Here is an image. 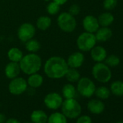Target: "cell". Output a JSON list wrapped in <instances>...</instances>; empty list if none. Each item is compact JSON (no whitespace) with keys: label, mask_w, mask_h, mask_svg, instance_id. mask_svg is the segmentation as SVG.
Instances as JSON below:
<instances>
[{"label":"cell","mask_w":123,"mask_h":123,"mask_svg":"<svg viewBox=\"0 0 123 123\" xmlns=\"http://www.w3.org/2000/svg\"><path fill=\"white\" fill-rule=\"evenodd\" d=\"M68 68L67 61L59 56H54L49 58L43 65L44 73L48 78L51 79L64 78Z\"/></svg>","instance_id":"obj_1"},{"label":"cell","mask_w":123,"mask_h":123,"mask_svg":"<svg viewBox=\"0 0 123 123\" xmlns=\"http://www.w3.org/2000/svg\"><path fill=\"white\" fill-rule=\"evenodd\" d=\"M21 71L26 75L38 73L42 66V60L36 53H29L22 58L19 62Z\"/></svg>","instance_id":"obj_2"},{"label":"cell","mask_w":123,"mask_h":123,"mask_svg":"<svg viewBox=\"0 0 123 123\" xmlns=\"http://www.w3.org/2000/svg\"><path fill=\"white\" fill-rule=\"evenodd\" d=\"M61 107L62 113L70 119L78 118L82 112L81 105L75 98L65 99L62 104Z\"/></svg>","instance_id":"obj_3"},{"label":"cell","mask_w":123,"mask_h":123,"mask_svg":"<svg viewBox=\"0 0 123 123\" xmlns=\"http://www.w3.org/2000/svg\"><path fill=\"white\" fill-rule=\"evenodd\" d=\"M92 75L96 80L101 83H106L111 79L110 68L104 62H96L92 68Z\"/></svg>","instance_id":"obj_4"},{"label":"cell","mask_w":123,"mask_h":123,"mask_svg":"<svg viewBox=\"0 0 123 123\" xmlns=\"http://www.w3.org/2000/svg\"><path fill=\"white\" fill-rule=\"evenodd\" d=\"M56 22L59 28L65 33H72L77 27L76 19L68 12L60 13L57 18Z\"/></svg>","instance_id":"obj_5"},{"label":"cell","mask_w":123,"mask_h":123,"mask_svg":"<svg viewBox=\"0 0 123 123\" xmlns=\"http://www.w3.org/2000/svg\"><path fill=\"white\" fill-rule=\"evenodd\" d=\"M96 42L94 33L85 31L79 35L76 41V44L80 51L86 52L90 51L96 45Z\"/></svg>","instance_id":"obj_6"},{"label":"cell","mask_w":123,"mask_h":123,"mask_svg":"<svg viewBox=\"0 0 123 123\" xmlns=\"http://www.w3.org/2000/svg\"><path fill=\"white\" fill-rule=\"evenodd\" d=\"M78 92L85 98H91L94 95L96 91V85L92 80L87 77H83L77 82Z\"/></svg>","instance_id":"obj_7"},{"label":"cell","mask_w":123,"mask_h":123,"mask_svg":"<svg viewBox=\"0 0 123 123\" xmlns=\"http://www.w3.org/2000/svg\"><path fill=\"white\" fill-rule=\"evenodd\" d=\"M9 91L12 95H21L28 89L27 80L21 77H17L11 80L9 83Z\"/></svg>","instance_id":"obj_8"},{"label":"cell","mask_w":123,"mask_h":123,"mask_svg":"<svg viewBox=\"0 0 123 123\" xmlns=\"http://www.w3.org/2000/svg\"><path fill=\"white\" fill-rule=\"evenodd\" d=\"M36 34L35 26L30 23H23L18 30V37L22 41L25 43L33 38Z\"/></svg>","instance_id":"obj_9"},{"label":"cell","mask_w":123,"mask_h":123,"mask_svg":"<svg viewBox=\"0 0 123 123\" xmlns=\"http://www.w3.org/2000/svg\"><path fill=\"white\" fill-rule=\"evenodd\" d=\"M44 104L47 108L52 110H56L59 109L63 102V98L59 93L56 92H52L48 93L43 100Z\"/></svg>","instance_id":"obj_10"},{"label":"cell","mask_w":123,"mask_h":123,"mask_svg":"<svg viewBox=\"0 0 123 123\" xmlns=\"http://www.w3.org/2000/svg\"><path fill=\"white\" fill-rule=\"evenodd\" d=\"M66 61L69 68L78 69L83 65L85 61V56L81 51L73 52L68 56Z\"/></svg>","instance_id":"obj_11"},{"label":"cell","mask_w":123,"mask_h":123,"mask_svg":"<svg viewBox=\"0 0 123 123\" xmlns=\"http://www.w3.org/2000/svg\"><path fill=\"white\" fill-rule=\"evenodd\" d=\"M83 27L85 31L95 33L99 28L100 25L98 19L93 15H86L83 20Z\"/></svg>","instance_id":"obj_12"},{"label":"cell","mask_w":123,"mask_h":123,"mask_svg":"<svg viewBox=\"0 0 123 123\" xmlns=\"http://www.w3.org/2000/svg\"><path fill=\"white\" fill-rule=\"evenodd\" d=\"M91 57L96 62H103L107 56L106 50L101 46H95L91 51Z\"/></svg>","instance_id":"obj_13"},{"label":"cell","mask_w":123,"mask_h":123,"mask_svg":"<svg viewBox=\"0 0 123 123\" xmlns=\"http://www.w3.org/2000/svg\"><path fill=\"white\" fill-rule=\"evenodd\" d=\"M20 72H21V69L19 62H9L6 65L5 69V74L6 77L11 80L18 77Z\"/></svg>","instance_id":"obj_14"},{"label":"cell","mask_w":123,"mask_h":123,"mask_svg":"<svg viewBox=\"0 0 123 123\" xmlns=\"http://www.w3.org/2000/svg\"><path fill=\"white\" fill-rule=\"evenodd\" d=\"M87 108L92 114H100L104 111L105 104L101 99H91L88 102Z\"/></svg>","instance_id":"obj_15"},{"label":"cell","mask_w":123,"mask_h":123,"mask_svg":"<svg viewBox=\"0 0 123 123\" xmlns=\"http://www.w3.org/2000/svg\"><path fill=\"white\" fill-rule=\"evenodd\" d=\"M112 31L109 27H99L95 33V37L98 42H106L112 36Z\"/></svg>","instance_id":"obj_16"},{"label":"cell","mask_w":123,"mask_h":123,"mask_svg":"<svg viewBox=\"0 0 123 123\" xmlns=\"http://www.w3.org/2000/svg\"><path fill=\"white\" fill-rule=\"evenodd\" d=\"M100 27H109L114 21V16L111 12H103L97 18Z\"/></svg>","instance_id":"obj_17"},{"label":"cell","mask_w":123,"mask_h":123,"mask_svg":"<svg viewBox=\"0 0 123 123\" xmlns=\"http://www.w3.org/2000/svg\"><path fill=\"white\" fill-rule=\"evenodd\" d=\"M43 83V78L41 75L38 74V73H33L29 75L27 83L28 86H29L32 88H37L42 86Z\"/></svg>","instance_id":"obj_18"},{"label":"cell","mask_w":123,"mask_h":123,"mask_svg":"<svg viewBox=\"0 0 123 123\" xmlns=\"http://www.w3.org/2000/svg\"><path fill=\"white\" fill-rule=\"evenodd\" d=\"M31 119L33 123H47L48 116L43 110H35L31 115Z\"/></svg>","instance_id":"obj_19"},{"label":"cell","mask_w":123,"mask_h":123,"mask_svg":"<svg viewBox=\"0 0 123 123\" xmlns=\"http://www.w3.org/2000/svg\"><path fill=\"white\" fill-rule=\"evenodd\" d=\"M23 51L17 48V47H12L10 49H9L7 52V56L10 62H20L22 58L23 57Z\"/></svg>","instance_id":"obj_20"},{"label":"cell","mask_w":123,"mask_h":123,"mask_svg":"<svg viewBox=\"0 0 123 123\" xmlns=\"http://www.w3.org/2000/svg\"><path fill=\"white\" fill-rule=\"evenodd\" d=\"M51 25V19L49 16H41L37 19L36 27L38 29L45 31L50 28Z\"/></svg>","instance_id":"obj_21"},{"label":"cell","mask_w":123,"mask_h":123,"mask_svg":"<svg viewBox=\"0 0 123 123\" xmlns=\"http://www.w3.org/2000/svg\"><path fill=\"white\" fill-rule=\"evenodd\" d=\"M62 92L63 97L65 99H68V98H75L77 91L75 87L73 84L67 83L63 86Z\"/></svg>","instance_id":"obj_22"},{"label":"cell","mask_w":123,"mask_h":123,"mask_svg":"<svg viewBox=\"0 0 123 123\" xmlns=\"http://www.w3.org/2000/svg\"><path fill=\"white\" fill-rule=\"evenodd\" d=\"M111 93L116 96H123V81L115 80L110 85Z\"/></svg>","instance_id":"obj_23"},{"label":"cell","mask_w":123,"mask_h":123,"mask_svg":"<svg viewBox=\"0 0 123 123\" xmlns=\"http://www.w3.org/2000/svg\"><path fill=\"white\" fill-rule=\"evenodd\" d=\"M65 77L70 83H76L80 78V74L77 69L69 68Z\"/></svg>","instance_id":"obj_24"},{"label":"cell","mask_w":123,"mask_h":123,"mask_svg":"<svg viewBox=\"0 0 123 123\" xmlns=\"http://www.w3.org/2000/svg\"><path fill=\"white\" fill-rule=\"evenodd\" d=\"M47 123H68V120L62 113L54 112L48 117Z\"/></svg>","instance_id":"obj_25"},{"label":"cell","mask_w":123,"mask_h":123,"mask_svg":"<svg viewBox=\"0 0 123 123\" xmlns=\"http://www.w3.org/2000/svg\"><path fill=\"white\" fill-rule=\"evenodd\" d=\"M41 47V46L40 42L36 39L31 38L25 42V49L30 53L38 52L40 50Z\"/></svg>","instance_id":"obj_26"},{"label":"cell","mask_w":123,"mask_h":123,"mask_svg":"<svg viewBox=\"0 0 123 123\" xmlns=\"http://www.w3.org/2000/svg\"><path fill=\"white\" fill-rule=\"evenodd\" d=\"M94 94L98 99L106 100L109 98L111 95V91L109 88H108L106 86H99L96 88Z\"/></svg>","instance_id":"obj_27"},{"label":"cell","mask_w":123,"mask_h":123,"mask_svg":"<svg viewBox=\"0 0 123 123\" xmlns=\"http://www.w3.org/2000/svg\"><path fill=\"white\" fill-rule=\"evenodd\" d=\"M104 63L109 68H115L119 65L120 58L115 54H110L105 59Z\"/></svg>","instance_id":"obj_28"},{"label":"cell","mask_w":123,"mask_h":123,"mask_svg":"<svg viewBox=\"0 0 123 123\" xmlns=\"http://www.w3.org/2000/svg\"><path fill=\"white\" fill-rule=\"evenodd\" d=\"M59 10H60V5L54 1L49 2L46 7V11L51 15H56L59 12Z\"/></svg>","instance_id":"obj_29"},{"label":"cell","mask_w":123,"mask_h":123,"mask_svg":"<svg viewBox=\"0 0 123 123\" xmlns=\"http://www.w3.org/2000/svg\"><path fill=\"white\" fill-rule=\"evenodd\" d=\"M117 5V0H104L103 7L107 11L113 10Z\"/></svg>","instance_id":"obj_30"},{"label":"cell","mask_w":123,"mask_h":123,"mask_svg":"<svg viewBox=\"0 0 123 123\" xmlns=\"http://www.w3.org/2000/svg\"><path fill=\"white\" fill-rule=\"evenodd\" d=\"M80 7L77 4H73L72 5L70 8H69V10H68V12L72 15L73 16H76V15H78L80 14Z\"/></svg>","instance_id":"obj_31"},{"label":"cell","mask_w":123,"mask_h":123,"mask_svg":"<svg viewBox=\"0 0 123 123\" xmlns=\"http://www.w3.org/2000/svg\"><path fill=\"white\" fill-rule=\"evenodd\" d=\"M76 123H92V119L88 115H82L78 117Z\"/></svg>","instance_id":"obj_32"},{"label":"cell","mask_w":123,"mask_h":123,"mask_svg":"<svg viewBox=\"0 0 123 123\" xmlns=\"http://www.w3.org/2000/svg\"><path fill=\"white\" fill-rule=\"evenodd\" d=\"M5 123H20V122L15 118H10L8 119H6Z\"/></svg>","instance_id":"obj_33"},{"label":"cell","mask_w":123,"mask_h":123,"mask_svg":"<svg viewBox=\"0 0 123 123\" xmlns=\"http://www.w3.org/2000/svg\"><path fill=\"white\" fill-rule=\"evenodd\" d=\"M53 1L55 2L56 3H57L58 5H59L61 6V5H65V3H67L68 0H53Z\"/></svg>","instance_id":"obj_34"},{"label":"cell","mask_w":123,"mask_h":123,"mask_svg":"<svg viewBox=\"0 0 123 123\" xmlns=\"http://www.w3.org/2000/svg\"><path fill=\"white\" fill-rule=\"evenodd\" d=\"M6 121V117L4 114L0 113V123H5Z\"/></svg>","instance_id":"obj_35"},{"label":"cell","mask_w":123,"mask_h":123,"mask_svg":"<svg viewBox=\"0 0 123 123\" xmlns=\"http://www.w3.org/2000/svg\"><path fill=\"white\" fill-rule=\"evenodd\" d=\"M116 123H123V122H122V121H119V122H117Z\"/></svg>","instance_id":"obj_36"},{"label":"cell","mask_w":123,"mask_h":123,"mask_svg":"<svg viewBox=\"0 0 123 123\" xmlns=\"http://www.w3.org/2000/svg\"><path fill=\"white\" fill-rule=\"evenodd\" d=\"M25 123H33L32 122H25Z\"/></svg>","instance_id":"obj_37"},{"label":"cell","mask_w":123,"mask_h":123,"mask_svg":"<svg viewBox=\"0 0 123 123\" xmlns=\"http://www.w3.org/2000/svg\"><path fill=\"white\" fill-rule=\"evenodd\" d=\"M44 1H45V2H49L50 0H44Z\"/></svg>","instance_id":"obj_38"}]
</instances>
